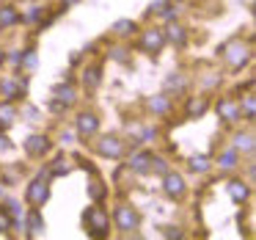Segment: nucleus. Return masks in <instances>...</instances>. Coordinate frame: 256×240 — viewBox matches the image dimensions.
<instances>
[{"label": "nucleus", "mask_w": 256, "mask_h": 240, "mask_svg": "<svg viewBox=\"0 0 256 240\" xmlns=\"http://www.w3.org/2000/svg\"><path fill=\"white\" fill-rule=\"evenodd\" d=\"M86 232H88L91 237H105V234L110 232V218H108V212L102 210V207H91V210L86 212Z\"/></svg>", "instance_id": "obj_1"}, {"label": "nucleus", "mask_w": 256, "mask_h": 240, "mask_svg": "<svg viewBox=\"0 0 256 240\" xmlns=\"http://www.w3.org/2000/svg\"><path fill=\"white\" fill-rule=\"evenodd\" d=\"M113 218H116V226L122 229V232L138 229V212H135L132 207H127V204H118L116 212H113Z\"/></svg>", "instance_id": "obj_2"}, {"label": "nucleus", "mask_w": 256, "mask_h": 240, "mask_svg": "<svg viewBox=\"0 0 256 240\" xmlns=\"http://www.w3.org/2000/svg\"><path fill=\"white\" fill-rule=\"evenodd\" d=\"M47 196H50V188H47V179H34V182L28 185V193H25V199H28L30 207H42L47 201Z\"/></svg>", "instance_id": "obj_3"}, {"label": "nucleus", "mask_w": 256, "mask_h": 240, "mask_svg": "<svg viewBox=\"0 0 256 240\" xmlns=\"http://www.w3.org/2000/svg\"><path fill=\"white\" fill-rule=\"evenodd\" d=\"M162 45H166V34H162L160 28H152L144 34V42H140V47H144L146 53H160Z\"/></svg>", "instance_id": "obj_4"}, {"label": "nucleus", "mask_w": 256, "mask_h": 240, "mask_svg": "<svg viewBox=\"0 0 256 240\" xmlns=\"http://www.w3.org/2000/svg\"><path fill=\"white\" fill-rule=\"evenodd\" d=\"M96 149H100V155L102 157H122V152H124V144L118 138H113V135H105V138L96 144Z\"/></svg>", "instance_id": "obj_5"}, {"label": "nucleus", "mask_w": 256, "mask_h": 240, "mask_svg": "<svg viewBox=\"0 0 256 240\" xmlns=\"http://www.w3.org/2000/svg\"><path fill=\"white\" fill-rule=\"evenodd\" d=\"M162 190H166L171 199H176V196H182L184 193V179L179 177V174H174V171H168L166 177H162Z\"/></svg>", "instance_id": "obj_6"}, {"label": "nucleus", "mask_w": 256, "mask_h": 240, "mask_svg": "<svg viewBox=\"0 0 256 240\" xmlns=\"http://www.w3.org/2000/svg\"><path fill=\"white\" fill-rule=\"evenodd\" d=\"M25 152H28L30 157H42L50 152V141L44 138V135H30L28 141H25Z\"/></svg>", "instance_id": "obj_7"}, {"label": "nucleus", "mask_w": 256, "mask_h": 240, "mask_svg": "<svg viewBox=\"0 0 256 240\" xmlns=\"http://www.w3.org/2000/svg\"><path fill=\"white\" fill-rule=\"evenodd\" d=\"M248 58H250L248 47H242V45H240V42H234V45L228 47V53H226V61L232 64L234 69H240V67H242L245 61H248Z\"/></svg>", "instance_id": "obj_8"}, {"label": "nucleus", "mask_w": 256, "mask_h": 240, "mask_svg": "<svg viewBox=\"0 0 256 240\" xmlns=\"http://www.w3.org/2000/svg\"><path fill=\"white\" fill-rule=\"evenodd\" d=\"M96 130H100V119H96L94 113H80L78 116V133L83 135V138H88Z\"/></svg>", "instance_id": "obj_9"}, {"label": "nucleus", "mask_w": 256, "mask_h": 240, "mask_svg": "<svg viewBox=\"0 0 256 240\" xmlns=\"http://www.w3.org/2000/svg\"><path fill=\"white\" fill-rule=\"evenodd\" d=\"M218 113H220L223 122H237V119H240V108L234 105L232 100H220V102H218Z\"/></svg>", "instance_id": "obj_10"}, {"label": "nucleus", "mask_w": 256, "mask_h": 240, "mask_svg": "<svg viewBox=\"0 0 256 240\" xmlns=\"http://www.w3.org/2000/svg\"><path fill=\"white\" fill-rule=\"evenodd\" d=\"M206 108H210V102H206V97H193V100L188 102V116L196 119V116H204Z\"/></svg>", "instance_id": "obj_11"}, {"label": "nucleus", "mask_w": 256, "mask_h": 240, "mask_svg": "<svg viewBox=\"0 0 256 240\" xmlns=\"http://www.w3.org/2000/svg\"><path fill=\"white\" fill-rule=\"evenodd\" d=\"M20 14L14 6H0V28H8V25H17Z\"/></svg>", "instance_id": "obj_12"}, {"label": "nucleus", "mask_w": 256, "mask_h": 240, "mask_svg": "<svg viewBox=\"0 0 256 240\" xmlns=\"http://www.w3.org/2000/svg\"><path fill=\"white\" fill-rule=\"evenodd\" d=\"M228 193H232V199L237 201V204H242V201L248 199V185L234 179V182H228Z\"/></svg>", "instance_id": "obj_13"}, {"label": "nucleus", "mask_w": 256, "mask_h": 240, "mask_svg": "<svg viewBox=\"0 0 256 240\" xmlns=\"http://www.w3.org/2000/svg\"><path fill=\"white\" fill-rule=\"evenodd\" d=\"M162 34H166V39H168V42H174V45H179V47H182L184 42H188V34H184V28H179V25H168V28L162 31Z\"/></svg>", "instance_id": "obj_14"}, {"label": "nucleus", "mask_w": 256, "mask_h": 240, "mask_svg": "<svg viewBox=\"0 0 256 240\" xmlns=\"http://www.w3.org/2000/svg\"><path fill=\"white\" fill-rule=\"evenodd\" d=\"M130 166H132L135 171H149V166H152V155H149V152H140V155H135L132 160H130Z\"/></svg>", "instance_id": "obj_15"}, {"label": "nucleus", "mask_w": 256, "mask_h": 240, "mask_svg": "<svg viewBox=\"0 0 256 240\" xmlns=\"http://www.w3.org/2000/svg\"><path fill=\"white\" fill-rule=\"evenodd\" d=\"M56 97H58L61 105H72V102H74V89H72V86H58Z\"/></svg>", "instance_id": "obj_16"}, {"label": "nucleus", "mask_w": 256, "mask_h": 240, "mask_svg": "<svg viewBox=\"0 0 256 240\" xmlns=\"http://www.w3.org/2000/svg\"><path fill=\"white\" fill-rule=\"evenodd\" d=\"M28 226H30V234H39L42 229H44V221H42V215H39V207H34V210H30Z\"/></svg>", "instance_id": "obj_17"}, {"label": "nucleus", "mask_w": 256, "mask_h": 240, "mask_svg": "<svg viewBox=\"0 0 256 240\" xmlns=\"http://www.w3.org/2000/svg\"><path fill=\"white\" fill-rule=\"evenodd\" d=\"M113 31H116L118 36H130L135 31V23H132V20H118V23L113 25Z\"/></svg>", "instance_id": "obj_18"}, {"label": "nucleus", "mask_w": 256, "mask_h": 240, "mask_svg": "<svg viewBox=\"0 0 256 240\" xmlns=\"http://www.w3.org/2000/svg\"><path fill=\"white\" fill-rule=\"evenodd\" d=\"M234 149H254V135L250 133H240L237 138H234Z\"/></svg>", "instance_id": "obj_19"}, {"label": "nucleus", "mask_w": 256, "mask_h": 240, "mask_svg": "<svg viewBox=\"0 0 256 240\" xmlns=\"http://www.w3.org/2000/svg\"><path fill=\"white\" fill-rule=\"evenodd\" d=\"M237 166V149H228L220 155V168H234Z\"/></svg>", "instance_id": "obj_20"}, {"label": "nucleus", "mask_w": 256, "mask_h": 240, "mask_svg": "<svg viewBox=\"0 0 256 240\" xmlns=\"http://www.w3.org/2000/svg\"><path fill=\"white\" fill-rule=\"evenodd\" d=\"M83 83L88 86V89H94V86L100 83V69H96V67L86 69V75H83Z\"/></svg>", "instance_id": "obj_21"}, {"label": "nucleus", "mask_w": 256, "mask_h": 240, "mask_svg": "<svg viewBox=\"0 0 256 240\" xmlns=\"http://www.w3.org/2000/svg\"><path fill=\"white\" fill-rule=\"evenodd\" d=\"M149 108H152L154 113H166V111H168V100H166V97H152V100H149Z\"/></svg>", "instance_id": "obj_22"}, {"label": "nucleus", "mask_w": 256, "mask_h": 240, "mask_svg": "<svg viewBox=\"0 0 256 240\" xmlns=\"http://www.w3.org/2000/svg\"><path fill=\"white\" fill-rule=\"evenodd\" d=\"M190 168H193V171H206V168H210V160H206V157H198V155H196L193 160H190Z\"/></svg>", "instance_id": "obj_23"}, {"label": "nucleus", "mask_w": 256, "mask_h": 240, "mask_svg": "<svg viewBox=\"0 0 256 240\" xmlns=\"http://www.w3.org/2000/svg\"><path fill=\"white\" fill-rule=\"evenodd\" d=\"M50 171L56 174V177H61V174H66V171H69V163L64 160V157H58V160H56V166H52Z\"/></svg>", "instance_id": "obj_24"}, {"label": "nucleus", "mask_w": 256, "mask_h": 240, "mask_svg": "<svg viewBox=\"0 0 256 240\" xmlns=\"http://www.w3.org/2000/svg\"><path fill=\"white\" fill-rule=\"evenodd\" d=\"M0 89H3V94H6L8 100H14V97H17V86H14L12 80H3V83H0Z\"/></svg>", "instance_id": "obj_25"}, {"label": "nucleus", "mask_w": 256, "mask_h": 240, "mask_svg": "<svg viewBox=\"0 0 256 240\" xmlns=\"http://www.w3.org/2000/svg\"><path fill=\"white\" fill-rule=\"evenodd\" d=\"M245 116H248V119L256 116V102H254V97H245Z\"/></svg>", "instance_id": "obj_26"}, {"label": "nucleus", "mask_w": 256, "mask_h": 240, "mask_svg": "<svg viewBox=\"0 0 256 240\" xmlns=\"http://www.w3.org/2000/svg\"><path fill=\"white\" fill-rule=\"evenodd\" d=\"M20 64H25V67H36V53L28 50V53L22 56V61H20Z\"/></svg>", "instance_id": "obj_27"}, {"label": "nucleus", "mask_w": 256, "mask_h": 240, "mask_svg": "<svg viewBox=\"0 0 256 240\" xmlns=\"http://www.w3.org/2000/svg\"><path fill=\"white\" fill-rule=\"evenodd\" d=\"M0 116H3V122H12V116H14V111H12V108H8V105H0Z\"/></svg>", "instance_id": "obj_28"}, {"label": "nucleus", "mask_w": 256, "mask_h": 240, "mask_svg": "<svg viewBox=\"0 0 256 240\" xmlns=\"http://www.w3.org/2000/svg\"><path fill=\"white\" fill-rule=\"evenodd\" d=\"M91 196H94V199H102V196H105V188H102V185H91Z\"/></svg>", "instance_id": "obj_29"}, {"label": "nucleus", "mask_w": 256, "mask_h": 240, "mask_svg": "<svg viewBox=\"0 0 256 240\" xmlns=\"http://www.w3.org/2000/svg\"><path fill=\"white\" fill-rule=\"evenodd\" d=\"M184 80L182 78H168V89H182Z\"/></svg>", "instance_id": "obj_30"}, {"label": "nucleus", "mask_w": 256, "mask_h": 240, "mask_svg": "<svg viewBox=\"0 0 256 240\" xmlns=\"http://www.w3.org/2000/svg\"><path fill=\"white\" fill-rule=\"evenodd\" d=\"M166 237H182V232L174 229V226H166Z\"/></svg>", "instance_id": "obj_31"}, {"label": "nucleus", "mask_w": 256, "mask_h": 240, "mask_svg": "<svg viewBox=\"0 0 256 240\" xmlns=\"http://www.w3.org/2000/svg\"><path fill=\"white\" fill-rule=\"evenodd\" d=\"M6 149H12V144H8L6 135H0V152H6Z\"/></svg>", "instance_id": "obj_32"}, {"label": "nucleus", "mask_w": 256, "mask_h": 240, "mask_svg": "<svg viewBox=\"0 0 256 240\" xmlns=\"http://www.w3.org/2000/svg\"><path fill=\"white\" fill-rule=\"evenodd\" d=\"M39 9H30V12H28V17H25V20H39Z\"/></svg>", "instance_id": "obj_33"}, {"label": "nucleus", "mask_w": 256, "mask_h": 240, "mask_svg": "<svg viewBox=\"0 0 256 240\" xmlns=\"http://www.w3.org/2000/svg\"><path fill=\"white\" fill-rule=\"evenodd\" d=\"M113 58H118V61H124V50L118 47V50H113Z\"/></svg>", "instance_id": "obj_34"}, {"label": "nucleus", "mask_w": 256, "mask_h": 240, "mask_svg": "<svg viewBox=\"0 0 256 240\" xmlns=\"http://www.w3.org/2000/svg\"><path fill=\"white\" fill-rule=\"evenodd\" d=\"M3 58H6V56H3V50H0V64H3Z\"/></svg>", "instance_id": "obj_35"}, {"label": "nucleus", "mask_w": 256, "mask_h": 240, "mask_svg": "<svg viewBox=\"0 0 256 240\" xmlns=\"http://www.w3.org/2000/svg\"><path fill=\"white\" fill-rule=\"evenodd\" d=\"M66 3H74V0H66Z\"/></svg>", "instance_id": "obj_36"}]
</instances>
